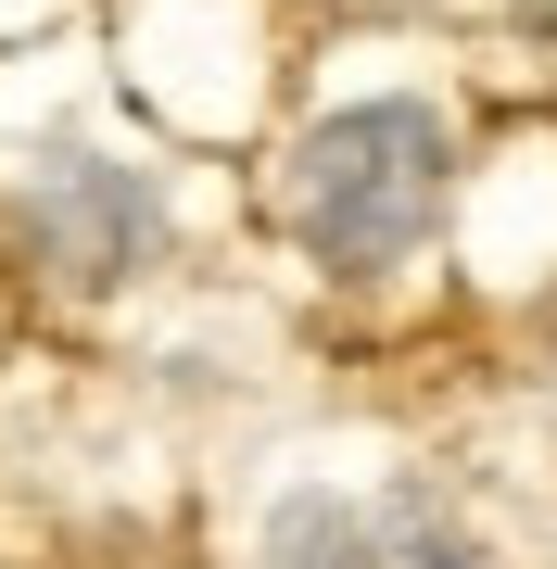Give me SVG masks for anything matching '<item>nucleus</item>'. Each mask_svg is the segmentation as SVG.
<instances>
[{
    "label": "nucleus",
    "instance_id": "obj_2",
    "mask_svg": "<svg viewBox=\"0 0 557 569\" xmlns=\"http://www.w3.org/2000/svg\"><path fill=\"white\" fill-rule=\"evenodd\" d=\"M13 228H26V253H39L51 279L102 291V279H127V266L166 241V203H152V178H140V164H102V152H39V178L13 190Z\"/></svg>",
    "mask_w": 557,
    "mask_h": 569
},
{
    "label": "nucleus",
    "instance_id": "obj_3",
    "mask_svg": "<svg viewBox=\"0 0 557 569\" xmlns=\"http://www.w3.org/2000/svg\"><path fill=\"white\" fill-rule=\"evenodd\" d=\"M267 569H481V545L418 481H392V493H291L267 519Z\"/></svg>",
    "mask_w": 557,
    "mask_h": 569
},
{
    "label": "nucleus",
    "instance_id": "obj_1",
    "mask_svg": "<svg viewBox=\"0 0 557 569\" xmlns=\"http://www.w3.org/2000/svg\"><path fill=\"white\" fill-rule=\"evenodd\" d=\"M291 241H305L317 266H392L418 253V228L444 216V127L418 102H355V114H317L305 140H291Z\"/></svg>",
    "mask_w": 557,
    "mask_h": 569
}]
</instances>
